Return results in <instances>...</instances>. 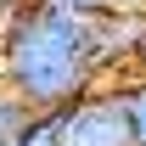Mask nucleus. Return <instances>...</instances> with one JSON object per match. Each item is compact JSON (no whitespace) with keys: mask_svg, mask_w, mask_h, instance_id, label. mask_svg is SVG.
<instances>
[{"mask_svg":"<svg viewBox=\"0 0 146 146\" xmlns=\"http://www.w3.org/2000/svg\"><path fill=\"white\" fill-rule=\"evenodd\" d=\"M0 73L34 112L68 107L101 84L96 17L56 11L45 0H6L0 11Z\"/></svg>","mask_w":146,"mask_h":146,"instance_id":"f257e3e1","label":"nucleus"},{"mask_svg":"<svg viewBox=\"0 0 146 146\" xmlns=\"http://www.w3.org/2000/svg\"><path fill=\"white\" fill-rule=\"evenodd\" d=\"M62 146H129V118L118 101V84H96L62 107Z\"/></svg>","mask_w":146,"mask_h":146,"instance_id":"f03ea898","label":"nucleus"},{"mask_svg":"<svg viewBox=\"0 0 146 146\" xmlns=\"http://www.w3.org/2000/svg\"><path fill=\"white\" fill-rule=\"evenodd\" d=\"M118 84V101H124V118H129V146H146V68L112 79Z\"/></svg>","mask_w":146,"mask_h":146,"instance_id":"7ed1b4c3","label":"nucleus"},{"mask_svg":"<svg viewBox=\"0 0 146 146\" xmlns=\"http://www.w3.org/2000/svg\"><path fill=\"white\" fill-rule=\"evenodd\" d=\"M28 124H34V107H28L17 90H6V84H0V146H17Z\"/></svg>","mask_w":146,"mask_h":146,"instance_id":"20e7f679","label":"nucleus"},{"mask_svg":"<svg viewBox=\"0 0 146 146\" xmlns=\"http://www.w3.org/2000/svg\"><path fill=\"white\" fill-rule=\"evenodd\" d=\"M17 146H62V107L34 112V124L23 129V141H17Z\"/></svg>","mask_w":146,"mask_h":146,"instance_id":"39448f33","label":"nucleus"},{"mask_svg":"<svg viewBox=\"0 0 146 146\" xmlns=\"http://www.w3.org/2000/svg\"><path fill=\"white\" fill-rule=\"evenodd\" d=\"M45 6L73 11V17H101V11H112V0H45Z\"/></svg>","mask_w":146,"mask_h":146,"instance_id":"423d86ee","label":"nucleus"},{"mask_svg":"<svg viewBox=\"0 0 146 146\" xmlns=\"http://www.w3.org/2000/svg\"><path fill=\"white\" fill-rule=\"evenodd\" d=\"M112 11H146V0H112Z\"/></svg>","mask_w":146,"mask_h":146,"instance_id":"0eeeda50","label":"nucleus"},{"mask_svg":"<svg viewBox=\"0 0 146 146\" xmlns=\"http://www.w3.org/2000/svg\"><path fill=\"white\" fill-rule=\"evenodd\" d=\"M141 68H146V39H141Z\"/></svg>","mask_w":146,"mask_h":146,"instance_id":"6e6552de","label":"nucleus"}]
</instances>
